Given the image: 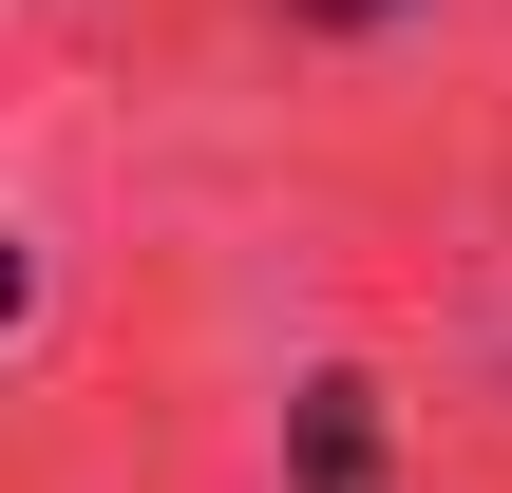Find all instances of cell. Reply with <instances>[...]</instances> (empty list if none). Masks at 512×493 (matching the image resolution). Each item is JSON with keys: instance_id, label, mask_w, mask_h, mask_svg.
<instances>
[{"instance_id": "cell-1", "label": "cell", "mask_w": 512, "mask_h": 493, "mask_svg": "<svg viewBox=\"0 0 512 493\" xmlns=\"http://www.w3.org/2000/svg\"><path fill=\"white\" fill-rule=\"evenodd\" d=\"M285 475L304 493H380V380H304L285 399Z\"/></svg>"}, {"instance_id": "cell-2", "label": "cell", "mask_w": 512, "mask_h": 493, "mask_svg": "<svg viewBox=\"0 0 512 493\" xmlns=\"http://www.w3.org/2000/svg\"><path fill=\"white\" fill-rule=\"evenodd\" d=\"M285 19H323V38H361V19H399V0H285Z\"/></svg>"}]
</instances>
